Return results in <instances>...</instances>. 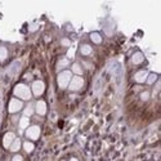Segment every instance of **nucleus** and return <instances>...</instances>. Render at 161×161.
Returning a JSON list of instances; mask_svg holds the SVG:
<instances>
[{"label": "nucleus", "instance_id": "1", "mask_svg": "<svg viewBox=\"0 0 161 161\" xmlns=\"http://www.w3.org/2000/svg\"><path fill=\"white\" fill-rule=\"evenodd\" d=\"M14 95H17V97L23 101H28L31 98V90H30V88L27 85L18 84L14 88Z\"/></svg>", "mask_w": 161, "mask_h": 161}, {"label": "nucleus", "instance_id": "2", "mask_svg": "<svg viewBox=\"0 0 161 161\" xmlns=\"http://www.w3.org/2000/svg\"><path fill=\"white\" fill-rule=\"evenodd\" d=\"M71 79H72V72H71V71H67V70L62 71V72L58 75V77H57L59 88H61V89L67 88L68 84H70V81H71Z\"/></svg>", "mask_w": 161, "mask_h": 161}, {"label": "nucleus", "instance_id": "3", "mask_svg": "<svg viewBox=\"0 0 161 161\" xmlns=\"http://www.w3.org/2000/svg\"><path fill=\"white\" fill-rule=\"evenodd\" d=\"M84 85V80H83L81 76H75L71 79L70 84H68V89L72 92H76V90H80Z\"/></svg>", "mask_w": 161, "mask_h": 161}, {"label": "nucleus", "instance_id": "4", "mask_svg": "<svg viewBox=\"0 0 161 161\" xmlns=\"http://www.w3.org/2000/svg\"><path fill=\"white\" fill-rule=\"evenodd\" d=\"M26 137L30 139H32V141H36L39 137H40V128H39L37 125L27 128V130H26Z\"/></svg>", "mask_w": 161, "mask_h": 161}, {"label": "nucleus", "instance_id": "5", "mask_svg": "<svg viewBox=\"0 0 161 161\" xmlns=\"http://www.w3.org/2000/svg\"><path fill=\"white\" fill-rule=\"evenodd\" d=\"M22 107H23V103L21 99H17V98L10 99V102H9V112L10 114H16V112L21 111Z\"/></svg>", "mask_w": 161, "mask_h": 161}, {"label": "nucleus", "instance_id": "6", "mask_svg": "<svg viewBox=\"0 0 161 161\" xmlns=\"http://www.w3.org/2000/svg\"><path fill=\"white\" fill-rule=\"evenodd\" d=\"M44 89H45V85H44V83L41 80L32 83V93H34V95H36V97L44 93Z\"/></svg>", "mask_w": 161, "mask_h": 161}, {"label": "nucleus", "instance_id": "7", "mask_svg": "<svg viewBox=\"0 0 161 161\" xmlns=\"http://www.w3.org/2000/svg\"><path fill=\"white\" fill-rule=\"evenodd\" d=\"M14 133H12V132H9V133H7L4 135V138H3V146H4L5 148H9L10 147V144L13 143V141L16 138H14Z\"/></svg>", "mask_w": 161, "mask_h": 161}, {"label": "nucleus", "instance_id": "8", "mask_svg": "<svg viewBox=\"0 0 161 161\" xmlns=\"http://www.w3.org/2000/svg\"><path fill=\"white\" fill-rule=\"evenodd\" d=\"M35 111H36V114H39V115H45L46 103L44 102V101H39V102L35 104Z\"/></svg>", "mask_w": 161, "mask_h": 161}, {"label": "nucleus", "instance_id": "9", "mask_svg": "<svg viewBox=\"0 0 161 161\" xmlns=\"http://www.w3.org/2000/svg\"><path fill=\"white\" fill-rule=\"evenodd\" d=\"M147 76H148L147 71H138V72L135 74V76H134V79H135L137 83H144Z\"/></svg>", "mask_w": 161, "mask_h": 161}, {"label": "nucleus", "instance_id": "10", "mask_svg": "<svg viewBox=\"0 0 161 161\" xmlns=\"http://www.w3.org/2000/svg\"><path fill=\"white\" fill-rule=\"evenodd\" d=\"M143 59H144V57H143V54L141 52H137V53H134L133 54V57H132V62L134 65H139V63H142L143 62Z\"/></svg>", "mask_w": 161, "mask_h": 161}, {"label": "nucleus", "instance_id": "11", "mask_svg": "<svg viewBox=\"0 0 161 161\" xmlns=\"http://www.w3.org/2000/svg\"><path fill=\"white\" fill-rule=\"evenodd\" d=\"M80 52H81L83 56H90L92 52H93V49H92L90 45H88V44H84V45H81V48H80Z\"/></svg>", "mask_w": 161, "mask_h": 161}, {"label": "nucleus", "instance_id": "12", "mask_svg": "<svg viewBox=\"0 0 161 161\" xmlns=\"http://www.w3.org/2000/svg\"><path fill=\"white\" fill-rule=\"evenodd\" d=\"M21 144H22V143H21V141L18 138H16L13 141V143H12L10 144V147H9V150L12 151V152H17V151H19V148H21Z\"/></svg>", "mask_w": 161, "mask_h": 161}, {"label": "nucleus", "instance_id": "13", "mask_svg": "<svg viewBox=\"0 0 161 161\" xmlns=\"http://www.w3.org/2000/svg\"><path fill=\"white\" fill-rule=\"evenodd\" d=\"M68 59L67 58H62V59H59L58 61V63H57V70L58 71H61V70H63V68H66L68 66Z\"/></svg>", "mask_w": 161, "mask_h": 161}, {"label": "nucleus", "instance_id": "14", "mask_svg": "<svg viewBox=\"0 0 161 161\" xmlns=\"http://www.w3.org/2000/svg\"><path fill=\"white\" fill-rule=\"evenodd\" d=\"M28 124H30V119L26 117V116H22L21 120H19V128L21 129H26V128L28 126Z\"/></svg>", "mask_w": 161, "mask_h": 161}, {"label": "nucleus", "instance_id": "15", "mask_svg": "<svg viewBox=\"0 0 161 161\" xmlns=\"http://www.w3.org/2000/svg\"><path fill=\"white\" fill-rule=\"evenodd\" d=\"M90 39H92V41L95 44H101L102 43V36H101L98 32H93V34H90Z\"/></svg>", "mask_w": 161, "mask_h": 161}, {"label": "nucleus", "instance_id": "16", "mask_svg": "<svg viewBox=\"0 0 161 161\" xmlns=\"http://www.w3.org/2000/svg\"><path fill=\"white\" fill-rule=\"evenodd\" d=\"M72 72L76 74L77 76L83 75V68H81V66H80L79 63H74V65H72Z\"/></svg>", "mask_w": 161, "mask_h": 161}, {"label": "nucleus", "instance_id": "17", "mask_svg": "<svg viewBox=\"0 0 161 161\" xmlns=\"http://www.w3.org/2000/svg\"><path fill=\"white\" fill-rule=\"evenodd\" d=\"M8 57V49L5 46H0V61H4Z\"/></svg>", "mask_w": 161, "mask_h": 161}, {"label": "nucleus", "instance_id": "18", "mask_svg": "<svg viewBox=\"0 0 161 161\" xmlns=\"http://www.w3.org/2000/svg\"><path fill=\"white\" fill-rule=\"evenodd\" d=\"M32 114H34V104H28V106L25 108V115H23V116L30 117Z\"/></svg>", "mask_w": 161, "mask_h": 161}, {"label": "nucleus", "instance_id": "19", "mask_svg": "<svg viewBox=\"0 0 161 161\" xmlns=\"http://www.w3.org/2000/svg\"><path fill=\"white\" fill-rule=\"evenodd\" d=\"M34 147H35V146L32 144L31 142H25V143H23V148H25V151L28 152V153L34 151Z\"/></svg>", "mask_w": 161, "mask_h": 161}, {"label": "nucleus", "instance_id": "20", "mask_svg": "<svg viewBox=\"0 0 161 161\" xmlns=\"http://www.w3.org/2000/svg\"><path fill=\"white\" fill-rule=\"evenodd\" d=\"M156 80H157V75H156V74H151V75H148V76H147L146 81H147V84L152 85L155 81H156Z\"/></svg>", "mask_w": 161, "mask_h": 161}, {"label": "nucleus", "instance_id": "21", "mask_svg": "<svg viewBox=\"0 0 161 161\" xmlns=\"http://www.w3.org/2000/svg\"><path fill=\"white\" fill-rule=\"evenodd\" d=\"M148 98H150V93H148V92H143V93L141 94V99L142 101H147Z\"/></svg>", "mask_w": 161, "mask_h": 161}, {"label": "nucleus", "instance_id": "22", "mask_svg": "<svg viewBox=\"0 0 161 161\" xmlns=\"http://www.w3.org/2000/svg\"><path fill=\"white\" fill-rule=\"evenodd\" d=\"M70 44H71V41L68 39H62V45L63 46H70Z\"/></svg>", "mask_w": 161, "mask_h": 161}, {"label": "nucleus", "instance_id": "23", "mask_svg": "<svg viewBox=\"0 0 161 161\" xmlns=\"http://www.w3.org/2000/svg\"><path fill=\"white\" fill-rule=\"evenodd\" d=\"M12 161H23V159H22V156H19V155H16V156L12 159Z\"/></svg>", "mask_w": 161, "mask_h": 161}, {"label": "nucleus", "instance_id": "24", "mask_svg": "<svg viewBox=\"0 0 161 161\" xmlns=\"http://www.w3.org/2000/svg\"><path fill=\"white\" fill-rule=\"evenodd\" d=\"M70 161H77V160H76V159H75V157H72V159H71V160H70Z\"/></svg>", "mask_w": 161, "mask_h": 161}]
</instances>
